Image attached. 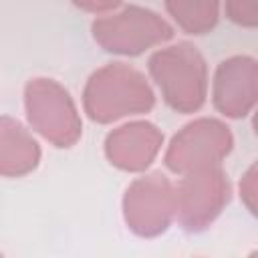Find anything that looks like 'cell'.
<instances>
[{
    "instance_id": "obj_14",
    "label": "cell",
    "mask_w": 258,
    "mask_h": 258,
    "mask_svg": "<svg viewBox=\"0 0 258 258\" xmlns=\"http://www.w3.org/2000/svg\"><path fill=\"white\" fill-rule=\"evenodd\" d=\"M123 0H73V4L85 12H95V14H101V12H109V10H115L117 6H121Z\"/></svg>"
},
{
    "instance_id": "obj_8",
    "label": "cell",
    "mask_w": 258,
    "mask_h": 258,
    "mask_svg": "<svg viewBox=\"0 0 258 258\" xmlns=\"http://www.w3.org/2000/svg\"><path fill=\"white\" fill-rule=\"evenodd\" d=\"M256 60L250 56H230L222 60L214 75V107L232 119L246 117L256 105Z\"/></svg>"
},
{
    "instance_id": "obj_4",
    "label": "cell",
    "mask_w": 258,
    "mask_h": 258,
    "mask_svg": "<svg viewBox=\"0 0 258 258\" xmlns=\"http://www.w3.org/2000/svg\"><path fill=\"white\" fill-rule=\"evenodd\" d=\"M24 107L28 123L54 147H73L83 121L71 93L52 79H30L24 89Z\"/></svg>"
},
{
    "instance_id": "obj_10",
    "label": "cell",
    "mask_w": 258,
    "mask_h": 258,
    "mask_svg": "<svg viewBox=\"0 0 258 258\" xmlns=\"http://www.w3.org/2000/svg\"><path fill=\"white\" fill-rule=\"evenodd\" d=\"M40 161V145L32 133L12 117H0V175L20 177Z\"/></svg>"
},
{
    "instance_id": "obj_1",
    "label": "cell",
    "mask_w": 258,
    "mask_h": 258,
    "mask_svg": "<svg viewBox=\"0 0 258 258\" xmlns=\"http://www.w3.org/2000/svg\"><path fill=\"white\" fill-rule=\"evenodd\" d=\"M155 93L145 75L125 62H109L97 69L83 91V107L91 121L113 123L129 115L149 113Z\"/></svg>"
},
{
    "instance_id": "obj_5",
    "label": "cell",
    "mask_w": 258,
    "mask_h": 258,
    "mask_svg": "<svg viewBox=\"0 0 258 258\" xmlns=\"http://www.w3.org/2000/svg\"><path fill=\"white\" fill-rule=\"evenodd\" d=\"M175 218L187 232L206 230L230 200L228 175L220 165L191 169L181 173L173 185Z\"/></svg>"
},
{
    "instance_id": "obj_13",
    "label": "cell",
    "mask_w": 258,
    "mask_h": 258,
    "mask_svg": "<svg viewBox=\"0 0 258 258\" xmlns=\"http://www.w3.org/2000/svg\"><path fill=\"white\" fill-rule=\"evenodd\" d=\"M240 196L244 198L248 210H250L252 214H256V165H250V169H248L246 175L242 177Z\"/></svg>"
},
{
    "instance_id": "obj_2",
    "label": "cell",
    "mask_w": 258,
    "mask_h": 258,
    "mask_svg": "<svg viewBox=\"0 0 258 258\" xmlns=\"http://www.w3.org/2000/svg\"><path fill=\"white\" fill-rule=\"evenodd\" d=\"M149 75L163 101L177 113H196L208 97V67L189 42L163 46L149 56Z\"/></svg>"
},
{
    "instance_id": "obj_7",
    "label": "cell",
    "mask_w": 258,
    "mask_h": 258,
    "mask_svg": "<svg viewBox=\"0 0 258 258\" xmlns=\"http://www.w3.org/2000/svg\"><path fill=\"white\" fill-rule=\"evenodd\" d=\"M123 216L137 236L163 234L175 218L173 183L159 171L133 179L123 198Z\"/></svg>"
},
{
    "instance_id": "obj_12",
    "label": "cell",
    "mask_w": 258,
    "mask_h": 258,
    "mask_svg": "<svg viewBox=\"0 0 258 258\" xmlns=\"http://www.w3.org/2000/svg\"><path fill=\"white\" fill-rule=\"evenodd\" d=\"M224 8H226V16L240 26L254 28L258 24L256 0H226Z\"/></svg>"
},
{
    "instance_id": "obj_6",
    "label": "cell",
    "mask_w": 258,
    "mask_h": 258,
    "mask_svg": "<svg viewBox=\"0 0 258 258\" xmlns=\"http://www.w3.org/2000/svg\"><path fill=\"white\" fill-rule=\"evenodd\" d=\"M234 137L228 125L218 119H196L183 125L171 139L165 151V165L173 173H187L191 169L220 165L232 151Z\"/></svg>"
},
{
    "instance_id": "obj_3",
    "label": "cell",
    "mask_w": 258,
    "mask_h": 258,
    "mask_svg": "<svg viewBox=\"0 0 258 258\" xmlns=\"http://www.w3.org/2000/svg\"><path fill=\"white\" fill-rule=\"evenodd\" d=\"M95 42L113 54L137 56L173 36V26L157 12L143 6H125L119 12L93 20Z\"/></svg>"
},
{
    "instance_id": "obj_11",
    "label": "cell",
    "mask_w": 258,
    "mask_h": 258,
    "mask_svg": "<svg viewBox=\"0 0 258 258\" xmlns=\"http://www.w3.org/2000/svg\"><path fill=\"white\" fill-rule=\"evenodd\" d=\"M169 16L187 34L210 32L220 18V0H163Z\"/></svg>"
},
{
    "instance_id": "obj_9",
    "label": "cell",
    "mask_w": 258,
    "mask_h": 258,
    "mask_svg": "<svg viewBox=\"0 0 258 258\" xmlns=\"http://www.w3.org/2000/svg\"><path fill=\"white\" fill-rule=\"evenodd\" d=\"M163 145V133L149 121H131L113 129L105 139V155L123 171H145Z\"/></svg>"
}]
</instances>
